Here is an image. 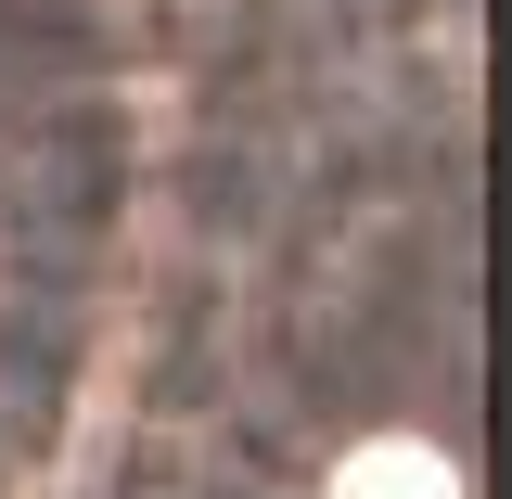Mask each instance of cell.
<instances>
[{
	"instance_id": "1",
	"label": "cell",
	"mask_w": 512,
	"mask_h": 499,
	"mask_svg": "<svg viewBox=\"0 0 512 499\" xmlns=\"http://www.w3.org/2000/svg\"><path fill=\"white\" fill-rule=\"evenodd\" d=\"M333 499H448V461L423 436H372L346 474H333Z\"/></svg>"
}]
</instances>
